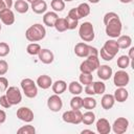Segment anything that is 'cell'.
Listing matches in <instances>:
<instances>
[{"label":"cell","instance_id":"obj_1","mask_svg":"<svg viewBox=\"0 0 134 134\" xmlns=\"http://www.w3.org/2000/svg\"><path fill=\"white\" fill-rule=\"evenodd\" d=\"M104 24L106 25V35L110 38H118L121 34L122 24L119 16L114 12H109L104 16Z\"/></svg>","mask_w":134,"mask_h":134},{"label":"cell","instance_id":"obj_2","mask_svg":"<svg viewBox=\"0 0 134 134\" xmlns=\"http://www.w3.org/2000/svg\"><path fill=\"white\" fill-rule=\"evenodd\" d=\"M46 29L42 24L36 23L29 26L25 31V38L29 42H38L45 38Z\"/></svg>","mask_w":134,"mask_h":134},{"label":"cell","instance_id":"obj_3","mask_svg":"<svg viewBox=\"0 0 134 134\" xmlns=\"http://www.w3.org/2000/svg\"><path fill=\"white\" fill-rule=\"evenodd\" d=\"M98 55H88L85 61H83L80 65V70L83 73H92L99 66Z\"/></svg>","mask_w":134,"mask_h":134},{"label":"cell","instance_id":"obj_4","mask_svg":"<svg viewBox=\"0 0 134 134\" xmlns=\"http://www.w3.org/2000/svg\"><path fill=\"white\" fill-rule=\"evenodd\" d=\"M79 36L84 42H92L95 38L94 27L91 22H84L80 25Z\"/></svg>","mask_w":134,"mask_h":134},{"label":"cell","instance_id":"obj_5","mask_svg":"<svg viewBox=\"0 0 134 134\" xmlns=\"http://www.w3.org/2000/svg\"><path fill=\"white\" fill-rule=\"evenodd\" d=\"M20 86H21V89L23 91V93L25 94L26 97L28 98H34L37 96L38 94V87H37V84L31 80V79H23L20 83Z\"/></svg>","mask_w":134,"mask_h":134},{"label":"cell","instance_id":"obj_6","mask_svg":"<svg viewBox=\"0 0 134 134\" xmlns=\"http://www.w3.org/2000/svg\"><path fill=\"white\" fill-rule=\"evenodd\" d=\"M82 115L83 113L80 110H68L65 111L62 115V119L67 124L79 125L82 122Z\"/></svg>","mask_w":134,"mask_h":134},{"label":"cell","instance_id":"obj_7","mask_svg":"<svg viewBox=\"0 0 134 134\" xmlns=\"http://www.w3.org/2000/svg\"><path fill=\"white\" fill-rule=\"evenodd\" d=\"M5 95L9 102V104L12 106L14 105H18L21 103L22 100V93L20 91V89L16 86H10L6 89L5 91Z\"/></svg>","mask_w":134,"mask_h":134},{"label":"cell","instance_id":"obj_8","mask_svg":"<svg viewBox=\"0 0 134 134\" xmlns=\"http://www.w3.org/2000/svg\"><path fill=\"white\" fill-rule=\"evenodd\" d=\"M130 82V75L124 69H120L115 72L113 75V83L116 87H126Z\"/></svg>","mask_w":134,"mask_h":134},{"label":"cell","instance_id":"obj_9","mask_svg":"<svg viewBox=\"0 0 134 134\" xmlns=\"http://www.w3.org/2000/svg\"><path fill=\"white\" fill-rule=\"evenodd\" d=\"M129 120L126 117H118L114 120L112 125V130L115 134H122L128 130Z\"/></svg>","mask_w":134,"mask_h":134},{"label":"cell","instance_id":"obj_10","mask_svg":"<svg viewBox=\"0 0 134 134\" xmlns=\"http://www.w3.org/2000/svg\"><path fill=\"white\" fill-rule=\"evenodd\" d=\"M47 107L52 112H59L63 107V100L58 94L50 95L47 99Z\"/></svg>","mask_w":134,"mask_h":134},{"label":"cell","instance_id":"obj_11","mask_svg":"<svg viewBox=\"0 0 134 134\" xmlns=\"http://www.w3.org/2000/svg\"><path fill=\"white\" fill-rule=\"evenodd\" d=\"M17 117L25 122H30L34 120V112L28 107H21L17 110Z\"/></svg>","mask_w":134,"mask_h":134},{"label":"cell","instance_id":"obj_12","mask_svg":"<svg viewBox=\"0 0 134 134\" xmlns=\"http://www.w3.org/2000/svg\"><path fill=\"white\" fill-rule=\"evenodd\" d=\"M0 20L5 25H13L15 23V14L10 8H5L0 12Z\"/></svg>","mask_w":134,"mask_h":134},{"label":"cell","instance_id":"obj_13","mask_svg":"<svg viewBox=\"0 0 134 134\" xmlns=\"http://www.w3.org/2000/svg\"><path fill=\"white\" fill-rule=\"evenodd\" d=\"M38 58L40 60V62H42L43 64H51L54 60V55L53 52L47 48H41L40 52L38 53Z\"/></svg>","mask_w":134,"mask_h":134},{"label":"cell","instance_id":"obj_14","mask_svg":"<svg viewBox=\"0 0 134 134\" xmlns=\"http://www.w3.org/2000/svg\"><path fill=\"white\" fill-rule=\"evenodd\" d=\"M95 127H96V131L99 134H109L110 131H111V125H110L109 120L106 119V118L97 119V121L95 124Z\"/></svg>","mask_w":134,"mask_h":134},{"label":"cell","instance_id":"obj_15","mask_svg":"<svg viewBox=\"0 0 134 134\" xmlns=\"http://www.w3.org/2000/svg\"><path fill=\"white\" fill-rule=\"evenodd\" d=\"M96 70H97V76L102 81L109 80L112 76V74H113L112 68L110 66H108V65H99Z\"/></svg>","mask_w":134,"mask_h":134},{"label":"cell","instance_id":"obj_16","mask_svg":"<svg viewBox=\"0 0 134 134\" xmlns=\"http://www.w3.org/2000/svg\"><path fill=\"white\" fill-rule=\"evenodd\" d=\"M103 48H104L111 57H113V58H114V57L117 54V52L119 51V47H118V45H117V42H116L115 40H113V39L106 41L105 44H104V46H103Z\"/></svg>","mask_w":134,"mask_h":134},{"label":"cell","instance_id":"obj_17","mask_svg":"<svg viewBox=\"0 0 134 134\" xmlns=\"http://www.w3.org/2000/svg\"><path fill=\"white\" fill-rule=\"evenodd\" d=\"M89 46L85 42H80L74 46V53L80 58H87L89 55Z\"/></svg>","mask_w":134,"mask_h":134},{"label":"cell","instance_id":"obj_18","mask_svg":"<svg viewBox=\"0 0 134 134\" xmlns=\"http://www.w3.org/2000/svg\"><path fill=\"white\" fill-rule=\"evenodd\" d=\"M36 84H37V86L40 87L41 89L46 90V89H48V88L51 87V85H52V80H51V77H50L49 75H47V74H42V75H40V76L37 79Z\"/></svg>","mask_w":134,"mask_h":134},{"label":"cell","instance_id":"obj_19","mask_svg":"<svg viewBox=\"0 0 134 134\" xmlns=\"http://www.w3.org/2000/svg\"><path fill=\"white\" fill-rule=\"evenodd\" d=\"M114 99L115 102H118V103H124L128 99L129 97V92L128 90L125 88V87H117V89L114 91Z\"/></svg>","mask_w":134,"mask_h":134},{"label":"cell","instance_id":"obj_20","mask_svg":"<svg viewBox=\"0 0 134 134\" xmlns=\"http://www.w3.org/2000/svg\"><path fill=\"white\" fill-rule=\"evenodd\" d=\"M58 18L59 16L55 12H47L43 16V23L48 27H53Z\"/></svg>","mask_w":134,"mask_h":134},{"label":"cell","instance_id":"obj_21","mask_svg":"<svg viewBox=\"0 0 134 134\" xmlns=\"http://www.w3.org/2000/svg\"><path fill=\"white\" fill-rule=\"evenodd\" d=\"M51 89H52V91L54 92V94L60 95V94H62V93H64V92L66 91V89H67V84H66V82L63 81V80H58V81H55L54 83H52Z\"/></svg>","mask_w":134,"mask_h":134},{"label":"cell","instance_id":"obj_22","mask_svg":"<svg viewBox=\"0 0 134 134\" xmlns=\"http://www.w3.org/2000/svg\"><path fill=\"white\" fill-rule=\"evenodd\" d=\"M115 104V99L113 94H104L102 99H100V105L103 107V109L105 110H109L111 109Z\"/></svg>","mask_w":134,"mask_h":134},{"label":"cell","instance_id":"obj_23","mask_svg":"<svg viewBox=\"0 0 134 134\" xmlns=\"http://www.w3.org/2000/svg\"><path fill=\"white\" fill-rule=\"evenodd\" d=\"M31 9L36 14H44L47 10V3L44 0H38L31 3Z\"/></svg>","mask_w":134,"mask_h":134},{"label":"cell","instance_id":"obj_24","mask_svg":"<svg viewBox=\"0 0 134 134\" xmlns=\"http://www.w3.org/2000/svg\"><path fill=\"white\" fill-rule=\"evenodd\" d=\"M117 45L119 47V49H126V48H129L132 44V38L128 35H124V36H119L117 38Z\"/></svg>","mask_w":134,"mask_h":134},{"label":"cell","instance_id":"obj_25","mask_svg":"<svg viewBox=\"0 0 134 134\" xmlns=\"http://www.w3.org/2000/svg\"><path fill=\"white\" fill-rule=\"evenodd\" d=\"M14 7H15V10L17 13H19V14H25L29 9V4L25 0H17L14 3Z\"/></svg>","mask_w":134,"mask_h":134},{"label":"cell","instance_id":"obj_26","mask_svg":"<svg viewBox=\"0 0 134 134\" xmlns=\"http://www.w3.org/2000/svg\"><path fill=\"white\" fill-rule=\"evenodd\" d=\"M75 8H76V13H77L80 19H82V18H84V17H87V16L90 14V12H91L90 5H89L88 3H86V2L81 3V4H80L77 7H75Z\"/></svg>","mask_w":134,"mask_h":134},{"label":"cell","instance_id":"obj_27","mask_svg":"<svg viewBox=\"0 0 134 134\" xmlns=\"http://www.w3.org/2000/svg\"><path fill=\"white\" fill-rule=\"evenodd\" d=\"M68 90L71 94L73 95H80L83 92V85L80 82L76 81H72L69 85H68Z\"/></svg>","mask_w":134,"mask_h":134},{"label":"cell","instance_id":"obj_28","mask_svg":"<svg viewBox=\"0 0 134 134\" xmlns=\"http://www.w3.org/2000/svg\"><path fill=\"white\" fill-rule=\"evenodd\" d=\"M95 121V114L92 112V110H88L82 115V122L86 126H90Z\"/></svg>","mask_w":134,"mask_h":134},{"label":"cell","instance_id":"obj_29","mask_svg":"<svg viewBox=\"0 0 134 134\" xmlns=\"http://www.w3.org/2000/svg\"><path fill=\"white\" fill-rule=\"evenodd\" d=\"M83 108L87 109V110H93L96 107V99L93 96H87L83 98Z\"/></svg>","mask_w":134,"mask_h":134},{"label":"cell","instance_id":"obj_30","mask_svg":"<svg viewBox=\"0 0 134 134\" xmlns=\"http://www.w3.org/2000/svg\"><path fill=\"white\" fill-rule=\"evenodd\" d=\"M59 32H64L68 29V26H67V21L65 18H58L55 23H54V26H53Z\"/></svg>","mask_w":134,"mask_h":134},{"label":"cell","instance_id":"obj_31","mask_svg":"<svg viewBox=\"0 0 134 134\" xmlns=\"http://www.w3.org/2000/svg\"><path fill=\"white\" fill-rule=\"evenodd\" d=\"M83 98L80 95H74L70 100V108L72 110H80L83 108Z\"/></svg>","mask_w":134,"mask_h":134},{"label":"cell","instance_id":"obj_32","mask_svg":"<svg viewBox=\"0 0 134 134\" xmlns=\"http://www.w3.org/2000/svg\"><path fill=\"white\" fill-rule=\"evenodd\" d=\"M40 50H41V46L38 43H35V42L29 43L27 45V47H26V51L30 55H38V53L40 52Z\"/></svg>","mask_w":134,"mask_h":134},{"label":"cell","instance_id":"obj_33","mask_svg":"<svg viewBox=\"0 0 134 134\" xmlns=\"http://www.w3.org/2000/svg\"><path fill=\"white\" fill-rule=\"evenodd\" d=\"M92 86H93V90L95 94H104L106 91V85L104 84V82L102 81H97V82H92Z\"/></svg>","mask_w":134,"mask_h":134},{"label":"cell","instance_id":"obj_34","mask_svg":"<svg viewBox=\"0 0 134 134\" xmlns=\"http://www.w3.org/2000/svg\"><path fill=\"white\" fill-rule=\"evenodd\" d=\"M130 63H131V60L128 55H120L117 59V66L120 69H126L127 67H129Z\"/></svg>","mask_w":134,"mask_h":134},{"label":"cell","instance_id":"obj_35","mask_svg":"<svg viewBox=\"0 0 134 134\" xmlns=\"http://www.w3.org/2000/svg\"><path fill=\"white\" fill-rule=\"evenodd\" d=\"M79 80H80V83L82 85L86 86V85L91 84L93 82V75H92V73H83V72H81Z\"/></svg>","mask_w":134,"mask_h":134},{"label":"cell","instance_id":"obj_36","mask_svg":"<svg viewBox=\"0 0 134 134\" xmlns=\"http://www.w3.org/2000/svg\"><path fill=\"white\" fill-rule=\"evenodd\" d=\"M51 8L57 13V12H62L65 8V2L63 0H51Z\"/></svg>","mask_w":134,"mask_h":134},{"label":"cell","instance_id":"obj_37","mask_svg":"<svg viewBox=\"0 0 134 134\" xmlns=\"http://www.w3.org/2000/svg\"><path fill=\"white\" fill-rule=\"evenodd\" d=\"M17 133L18 134H35L36 129L31 125H26V126H23V127L19 128L17 130Z\"/></svg>","mask_w":134,"mask_h":134},{"label":"cell","instance_id":"obj_38","mask_svg":"<svg viewBox=\"0 0 134 134\" xmlns=\"http://www.w3.org/2000/svg\"><path fill=\"white\" fill-rule=\"evenodd\" d=\"M10 51L9 45L5 42H0V58L6 57Z\"/></svg>","mask_w":134,"mask_h":134},{"label":"cell","instance_id":"obj_39","mask_svg":"<svg viewBox=\"0 0 134 134\" xmlns=\"http://www.w3.org/2000/svg\"><path fill=\"white\" fill-rule=\"evenodd\" d=\"M66 21H67V26H68V29H75L76 26L79 25V20H75V19H72L70 17H66L65 18Z\"/></svg>","mask_w":134,"mask_h":134},{"label":"cell","instance_id":"obj_40","mask_svg":"<svg viewBox=\"0 0 134 134\" xmlns=\"http://www.w3.org/2000/svg\"><path fill=\"white\" fill-rule=\"evenodd\" d=\"M7 88H8V80L1 75L0 76V92L6 91Z\"/></svg>","mask_w":134,"mask_h":134},{"label":"cell","instance_id":"obj_41","mask_svg":"<svg viewBox=\"0 0 134 134\" xmlns=\"http://www.w3.org/2000/svg\"><path fill=\"white\" fill-rule=\"evenodd\" d=\"M8 71V64L5 60H0V76L4 75Z\"/></svg>","mask_w":134,"mask_h":134},{"label":"cell","instance_id":"obj_42","mask_svg":"<svg viewBox=\"0 0 134 134\" xmlns=\"http://www.w3.org/2000/svg\"><path fill=\"white\" fill-rule=\"evenodd\" d=\"M13 5V0H0V12L5 8H10Z\"/></svg>","mask_w":134,"mask_h":134},{"label":"cell","instance_id":"obj_43","mask_svg":"<svg viewBox=\"0 0 134 134\" xmlns=\"http://www.w3.org/2000/svg\"><path fill=\"white\" fill-rule=\"evenodd\" d=\"M98 54L100 55V58L103 59V60H105V61H107V62H109V61H111L112 59H113V57H111L103 47L100 48V50L98 51Z\"/></svg>","mask_w":134,"mask_h":134},{"label":"cell","instance_id":"obj_44","mask_svg":"<svg viewBox=\"0 0 134 134\" xmlns=\"http://www.w3.org/2000/svg\"><path fill=\"white\" fill-rule=\"evenodd\" d=\"M0 106L3 107V108H5V109L12 107V105L9 104V102H8V99H7V97H6L5 94L0 96Z\"/></svg>","mask_w":134,"mask_h":134},{"label":"cell","instance_id":"obj_45","mask_svg":"<svg viewBox=\"0 0 134 134\" xmlns=\"http://www.w3.org/2000/svg\"><path fill=\"white\" fill-rule=\"evenodd\" d=\"M85 93L87 95H90V96H93L95 93H94V90H93V86H92V83L91 84H88L85 86V89H84Z\"/></svg>","mask_w":134,"mask_h":134},{"label":"cell","instance_id":"obj_46","mask_svg":"<svg viewBox=\"0 0 134 134\" xmlns=\"http://www.w3.org/2000/svg\"><path fill=\"white\" fill-rule=\"evenodd\" d=\"M68 17H70V18H72V19H75V20H80V18H79V15H77V13H76V8L74 7V8H71L70 10H69V13H68V15H67Z\"/></svg>","mask_w":134,"mask_h":134},{"label":"cell","instance_id":"obj_47","mask_svg":"<svg viewBox=\"0 0 134 134\" xmlns=\"http://www.w3.org/2000/svg\"><path fill=\"white\" fill-rule=\"evenodd\" d=\"M89 55H98V50L93 47V46H89Z\"/></svg>","mask_w":134,"mask_h":134},{"label":"cell","instance_id":"obj_48","mask_svg":"<svg viewBox=\"0 0 134 134\" xmlns=\"http://www.w3.org/2000/svg\"><path fill=\"white\" fill-rule=\"evenodd\" d=\"M6 120V113L3 110H0V125Z\"/></svg>","mask_w":134,"mask_h":134},{"label":"cell","instance_id":"obj_49","mask_svg":"<svg viewBox=\"0 0 134 134\" xmlns=\"http://www.w3.org/2000/svg\"><path fill=\"white\" fill-rule=\"evenodd\" d=\"M128 57L130 58L131 61L134 60V47H131V48L129 49V54H128Z\"/></svg>","mask_w":134,"mask_h":134},{"label":"cell","instance_id":"obj_50","mask_svg":"<svg viewBox=\"0 0 134 134\" xmlns=\"http://www.w3.org/2000/svg\"><path fill=\"white\" fill-rule=\"evenodd\" d=\"M121 3H125V4H128V3H131L133 0H119Z\"/></svg>","mask_w":134,"mask_h":134},{"label":"cell","instance_id":"obj_51","mask_svg":"<svg viewBox=\"0 0 134 134\" xmlns=\"http://www.w3.org/2000/svg\"><path fill=\"white\" fill-rule=\"evenodd\" d=\"M84 133H91V134H93V131L92 130H83L82 134H84Z\"/></svg>","mask_w":134,"mask_h":134},{"label":"cell","instance_id":"obj_52","mask_svg":"<svg viewBox=\"0 0 134 134\" xmlns=\"http://www.w3.org/2000/svg\"><path fill=\"white\" fill-rule=\"evenodd\" d=\"M90 3H93V4H96V3H98L100 0H88Z\"/></svg>","mask_w":134,"mask_h":134},{"label":"cell","instance_id":"obj_53","mask_svg":"<svg viewBox=\"0 0 134 134\" xmlns=\"http://www.w3.org/2000/svg\"><path fill=\"white\" fill-rule=\"evenodd\" d=\"M26 1H27L28 3H30V4H31V3H34V2H36V1H38V0H26Z\"/></svg>","mask_w":134,"mask_h":134},{"label":"cell","instance_id":"obj_54","mask_svg":"<svg viewBox=\"0 0 134 134\" xmlns=\"http://www.w3.org/2000/svg\"><path fill=\"white\" fill-rule=\"evenodd\" d=\"M64 2H70V1H73V0H63Z\"/></svg>","mask_w":134,"mask_h":134},{"label":"cell","instance_id":"obj_55","mask_svg":"<svg viewBox=\"0 0 134 134\" xmlns=\"http://www.w3.org/2000/svg\"><path fill=\"white\" fill-rule=\"evenodd\" d=\"M1 29H2V26H1V23H0V31H1Z\"/></svg>","mask_w":134,"mask_h":134}]
</instances>
